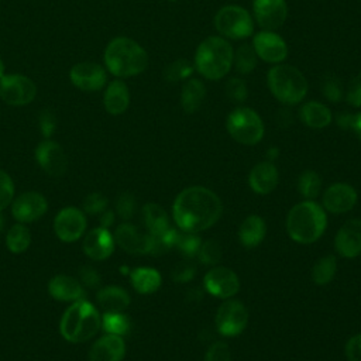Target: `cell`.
<instances>
[{
	"mask_svg": "<svg viewBox=\"0 0 361 361\" xmlns=\"http://www.w3.org/2000/svg\"><path fill=\"white\" fill-rule=\"evenodd\" d=\"M221 212L220 197L203 186L183 189L172 206L173 220L185 233H197L212 227L220 219Z\"/></svg>",
	"mask_w": 361,
	"mask_h": 361,
	"instance_id": "cell-1",
	"label": "cell"
},
{
	"mask_svg": "<svg viewBox=\"0 0 361 361\" xmlns=\"http://www.w3.org/2000/svg\"><path fill=\"white\" fill-rule=\"evenodd\" d=\"M104 65L116 78L135 76L147 69L148 54L137 41L116 37L104 49Z\"/></svg>",
	"mask_w": 361,
	"mask_h": 361,
	"instance_id": "cell-2",
	"label": "cell"
},
{
	"mask_svg": "<svg viewBox=\"0 0 361 361\" xmlns=\"http://www.w3.org/2000/svg\"><path fill=\"white\" fill-rule=\"evenodd\" d=\"M233 58L234 48L228 39L221 35H210L197 45L193 66L202 78L219 80L230 72Z\"/></svg>",
	"mask_w": 361,
	"mask_h": 361,
	"instance_id": "cell-3",
	"label": "cell"
},
{
	"mask_svg": "<svg viewBox=\"0 0 361 361\" xmlns=\"http://www.w3.org/2000/svg\"><path fill=\"white\" fill-rule=\"evenodd\" d=\"M102 329V314L86 299L76 300L63 312L59 322L61 336L69 343H85Z\"/></svg>",
	"mask_w": 361,
	"mask_h": 361,
	"instance_id": "cell-4",
	"label": "cell"
},
{
	"mask_svg": "<svg viewBox=\"0 0 361 361\" xmlns=\"http://www.w3.org/2000/svg\"><path fill=\"white\" fill-rule=\"evenodd\" d=\"M327 217L324 210L313 200L295 204L286 217V231L289 237L300 244H312L322 237L326 230Z\"/></svg>",
	"mask_w": 361,
	"mask_h": 361,
	"instance_id": "cell-5",
	"label": "cell"
},
{
	"mask_svg": "<svg viewBox=\"0 0 361 361\" xmlns=\"http://www.w3.org/2000/svg\"><path fill=\"white\" fill-rule=\"evenodd\" d=\"M267 85L272 96L285 106L300 103L307 94V79L293 65L276 63L267 73Z\"/></svg>",
	"mask_w": 361,
	"mask_h": 361,
	"instance_id": "cell-6",
	"label": "cell"
},
{
	"mask_svg": "<svg viewBox=\"0 0 361 361\" xmlns=\"http://www.w3.org/2000/svg\"><path fill=\"white\" fill-rule=\"evenodd\" d=\"M226 127L233 140L244 145L258 144L264 137V123L259 114L250 107H237L227 116Z\"/></svg>",
	"mask_w": 361,
	"mask_h": 361,
	"instance_id": "cell-7",
	"label": "cell"
},
{
	"mask_svg": "<svg viewBox=\"0 0 361 361\" xmlns=\"http://www.w3.org/2000/svg\"><path fill=\"white\" fill-rule=\"evenodd\" d=\"M214 27L226 39H245L254 32V17L241 6L227 4L216 13Z\"/></svg>",
	"mask_w": 361,
	"mask_h": 361,
	"instance_id": "cell-8",
	"label": "cell"
},
{
	"mask_svg": "<svg viewBox=\"0 0 361 361\" xmlns=\"http://www.w3.org/2000/svg\"><path fill=\"white\" fill-rule=\"evenodd\" d=\"M37 96L35 83L25 75L10 73L0 78V99L10 106L30 104Z\"/></svg>",
	"mask_w": 361,
	"mask_h": 361,
	"instance_id": "cell-9",
	"label": "cell"
},
{
	"mask_svg": "<svg viewBox=\"0 0 361 361\" xmlns=\"http://www.w3.org/2000/svg\"><path fill=\"white\" fill-rule=\"evenodd\" d=\"M248 310L245 305L235 299L223 302L216 313V329L227 337L238 336L247 326Z\"/></svg>",
	"mask_w": 361,
	"mask_h": 361,
	"instance_id": "cell-10",
	"label": "cell"
},
{
	"mask_svg": "<svg viewBox=\"0 0 361 361\" xmlns=\"http://www.w3.org/2000/svg\"><path fill=\"white\" fill-rule=\"evenodd\" d=\"M87 220L85 212L75 206L62 207L54 219L55 235L63 243L78 241L85 234Z\"/></svg>",
	"mask_w": 361,
	"mask_h": 361,
	"instance_id": "cell-11",
	"label": "cell"
},
{
	"mask_svg": "<svg viewBox=\"0 0 361 361\" xmlns=\"http://www.w3.org/2000/svg\"><path fill=\"white\" fill-rule=\"evenodd\" d=\"M69 79L82 92H97L107 83V72L97 62L83 61L71 68Z\"/></svg>",
	"mask_w": 361,
	"mask_h": 361,
	"instance_id": "cell-12",
	"label": "cell"
},
{
	"mask_svg": "<svg viewBox=\"0 0 361 361\" xmlns=\"http://www.w3.org/2000/svg\"><path fill=\"white\" fill-rule=\"evenodd\" d=\"M252 48L261 61L268 63H282L288 56L286 41L275 31L262 30L252 37Z\"/></svg>",
	"mask_w": 361,
	"mask_h": 361,
	"instance_id": "cell-13",
	"label": "cell"
},
{
	"mask_svg": "<svg viewBox=\"0 0 361 361\" xmlns=\"http://www.w3.org/2000/svg\"><path fill=\"white\" fill-rule=\"evenodd\" d=\"M35 159L41 169L49 176H63L68 169V157L63 148L51 138H44L35 148Z\"/></svg>",
	"mask_w": 361,
	"mask_h": 361,
	"instance_id": "cell-14",
	"label": "cell"
},
{
	"mask_svg": "<svg viewBox=\"0 0 361 361\" xmlns=\"http://www.w3.org/2000/svg\"><path fill=\"white\" fill-rule=\"evenodd\" d=\"M48 210V202L39 192H24L13 199L11 214L23 224L39 220Z\"/></svg>",
	"mask_w": 361,
	"mask_h": 361,
	"instance_id": "cell-15",
	"label": "cell"
},
{
	"mask_svg": "<svg viewBox=\"0 0 361 361\" xmlns=\"http://www.w3.org/2000/svg\"><path fill=\"white\" fill-rule=\"evenodd\" d=\"M252 17L262 30L275 31L288 18V4L285 0H254Z\"/></svg>",
	"mask_w": 361,
	"mask_h": 361,
	"instance_id": "cell-16",
	"label": "cell"
},
{
	"mask_svg": "<svg viewBox=\"0 0 361 361\" xmlns=\"http://www.w3.org/2000/svg\"><path fill=\"white\" fill-rule=\"evenodd\" d=\"M204 289L220 299H228L234 296L240 289V279L234 271L226 267H213L206 272Z\"/></svg>",
	"mask_w": 361,
	"mask_h": 361,
	"instance_id": "cell-17",
	"label": "cell"
},
{
	"mask_svg": "<svg viewBox=\"0 0 361 361\" xmlns=\"http://www.w3.org/2000/svg\"><path fill=\"white\" fill-rule=\"evenodd\" d=\"M116 244L130 254H149L152 248V235L149 233H141L138 227L131 223H121L117 226L114 234Z\"/></svg>",
	"mask_w": 361,
	"mask_h": 361,
	"instance_id": "cell-18",
	"label": "cell"
},
{
	"mask_svg": "<svg viewBox=\"0 0 361 361\" xmlns=\"http://www.w3.org/2000/svg\"><path fill=\"white\" fill-rule=\"evenodd\" d=\"M334 247L344 258H354L361 254V219H350L338 228Z\"/></svg>",
	"mask_w": 361,
	"mask_h": 361,
	"instance_id": "cell-19",
	"label": "cell"
},
{
	"mask_svg": "<svg viewBox=\"0 0 361 361\" xmlns=\"http://www.w3.org/2000/svg\"><path fill=\"white\" fill-rule=\"evenodd\" d=\"M357 203V190L348 183H333L323 193V206L327 212L341 214L350 212Z\"/></svg>",
	"mask_w": 361,
	"mask_h": 361,
	"instance_id": "cell-20",
	"label": "cell"
},
{
	"mask_svg": "<svg viewBox=\"0 0 361 361\" xmlns=\"http://www.w3.org/2000/svg\"><path fill=\"white\" fill-rule=\"evenodd\" d=\"M114 237L109 228L96 227L86 233L83 238V251L93 261H103L114 251Z\"/></svg>",
	"mask_w": 361,
	"mask_h": 361,
	"instance_id": "cell-21",
	"label": "cell"
},
{
	"mask_svg": "<svg viewBox=\"0 0 361 361\" xmlns=\"http://www.w3.org/2000/svg\"><path fill=\"white\" fill-rule=\"evenodd\" d=\"M48 293L55 300L66 303L85 299V288L80 281L65 274H58L49 279Z\"/></svg>",
	"mask_w": 361,
	"mask_h": 361,
	"instance_id": "cell-22",
	"label": "cell"
},
{
	"mask_svg": "<svg viewBox=\"0 0 361 361\" xmlns=\"http://www.w3.org/2000/svg\"><path fill=\"white\" fill-rule=\"evenodd\" d=\"M126 355V344L123 337L114 334H103L89 350V361H121Z\"/></svg>",
	"mask_w": 361,
	"mask_h": 361,
	"instance_id": "cell-23",
	"label": "cell"
},
{
	"mask_svg": "<svg viewBox=\"0 0 361 361\" xmlns=\"http://www.w3.org/2000/svg\"><path fill=\"white\" fill-rule=\"evenodd\" d=\"M278 169L271 161H264L257 164L248 176L250 188L259 195H267L272 192L278 185Z\"/></svg>",
	"mask_w": 361,
	"mask_h": 361,
	"instance_id": "cell-24",
	"label": "cell"
},
{
	"mask_svg": "<svg viewBox=\"0 0 361 361\" xmlns=\"http://www.w3.org/2000/svg\"><path fill=\"white\" fill-rule=\"evenodd\" d=\"M103 104L109 114L120 116L130 106V90L124 80L114 79L111 80L103 94Z\"/></svg>",
	"mask_w": 361,
	"mask_h": 361,
	"instance_id": "cell-25",
	"label": "cell"
},
{
	"mask_svg": "<svg viewBox=\"0 0 361 361\" xmlns=\"http://www.w3.org/2000/svg\"><path fill=\"white\" fill-rule=\"evenodd\" d=\"M299 118L306 127L319 130L327 127L331 123L333 114L324 103H320L317 100H309L300 106Z\"/></svg>",
	"mask_w": 361,
	"mask_h": 361,
	"instance_id": "cell-26",
	"label": "cell"
},
{
	"mask_svg": "<svg viewBox=\"0 0 361 361\" xmlns=\"http://www.w3.org/2000/svg\"><path fill=\"white\" fill-rule=\"evenodd\" d=\"M206 86L197 78H189L183 82L180 90V106L185 113L193 114L200 109L206 99Z\"/></svg>",
	"mask_w": 361,
	"mask_h": 361,
	"instance_id": "cell-27",
	"label": "cell"
},
{
	"mask_svg": "<svg viewBox=\"0 0 361 361\" xmlns=\"http://www.w3.org/2000/svg\"><path fill=\"white\" fill-rule=\"evenodd\" d=\"M96 298L103 312H124L130 305L128 292L118 285H109L100 288Z\"/></svg>",
	"mask_w": 361,
	"mask_h": 361,
	"instance_id": "cell-28",
	"label": "cell"
},
{
	"mask_svg": "<svg viewBox=\"0 0 361 361\" xmlns=\"http://www.w3.org/2000/svg\"><path fill=\"white\" fill-rule=\"evenodd\" d=\"M130 282L133 285V288L142 295L147 293H152L155 290H158V288L161 286V274L154 269V268H148V267H140V268H134L133 271H130Z\"/></svg>",
	"mask_w": 361,
	"mask_h": 361,
	"instance_id": "cell-29",
	"label": "cell"
},
{
	"mask_svg": "<svg viewBox=\"0 0 361 361\" xmlns=\"http://www.w3.org/2000/svg\"><path fill=\"white\" fill-rule=\"evenodd\" d=\"M265 231H267V226L262 217L257 214H251L240 226V230H238L240 243L248 248L257 247L264 240Z\"/></svg>",
	"mask_w": 361,
	"mask_h": 361,
	"instance_id": "cell-30",
	"label": "cell"
},
{
	"mask_svg": "<svg viewBox=\"0 0 361 361\" xmlns=\"http://www.w3.org/2000/svg\"><path fill=\"white\" fill-rule=\"evenodd\" d=\"M144 224L151 235H159L169 228V219L166 212L157 203H147L142 207Z\"/></svg>",
	"mask_w": 361,
	"mask_h": 361,
	"instance_id": "cell-31",
	"label": "cell"
},
{
	"mask_svg": "<svg viewBox=\"0 0 361 361\" xmlns=\"http://www.w3.org/2000/svg\"><path fill=\"white\" fill-rule=\"evenodd\" d=\"M31 244V233L23 223L13 224L6 234V247L13 254H21L27 251Z\"/></svg>",
	"mask_w": 361,
	"mask_h": 361,
	"instance_id": "cell-32",
	"label": "cell"
},
{
	"mask_svg": "<svg viewBox=\"0 0 361 361\" xmlns=\"http://www.w3.org/2000/svg\"><path fill=\"white\" fill-rule=\"evenodd\" d=\"M257 54L250 44H243L234 51L233 58V66L240 75H248L251 73L257 66Z\"/></svg>",
	"mask_w": 361,
	"mask_h": 361,
	"instance_id": "cell-33",
	"label": "cell"
},
{
	"mask_svg": "<svg viewBox=\"0 0 361 361\" xmlns=\"http://www.w3.org/2000/svg\"><path fill=\"white\" fill-rule=\"evenodd\" d=\"M130 319L123 312H103L102 329L114 336H126L130 331Z\"/></svg>",
	"mask_w": 361,
	"mask_h": 361,
	"instance_id": "cell-34",
	"label": "cell"
},
{
	"mask_svg": "<svg viewBox=\"0 0 361 361\" xmlns=\"http://www.w3.org/2000/svg\"><path fill=\"white\" fill-rule=\"evenodd\" d=\"M337 269V259L333 255H324L316 261V264L312 268V279L317 285H326L329 283Z\"/></svg>",
	"mask_w": 361,
	"mask_h": 361,
	"instance_id": "cell-35",
	"label": "cell"
},
{
	"mask_svg": "<svg viewBox=\"0 0 361 361\" xmlns=\"http://www.w3.org/2000/svg\"><path fill=\"white\" fill-rule=\"evenodd\" d=\"M320 189H322V178L319 176L317 172L307 169L299 176L298 190L303 197H306V200H313L314 197H317L320 193Z\"/></svg>",
	"mask_w": 361,
	"mask_h": 361,
	"instance_id": "cell-36",
	"label": "cell"
},
{
	"mask_svg": "<svg viewBox=\"0 0 361 361\" xmlns=\"http://www.w3.org/2000/svg\"><path fill=\"white\" fill-rule=\"evenodd\" d=\"M195 71L193 63H190L188 59H176L166 65L164 69V78L168 82H179V80H186L192 78V73Z\"/></svg>",
	"mask_w": 361,
	"mask_h": 361,
	"instance_id": "cell-37",
	"label": "cell"
},
{
	"mask_svg": "<svg viewBox=\"0 0 361 361\" xmlns=\"http://www.w3.org/2000/svg\"><path fill=\"white\" fill-rule=\"evenodd\" d=\"M224 92H226V96L228 100L234 102V103H243L247 100L248 97V87H247V83L238 78V76H234V78H230L227 82H226V86H224Z\"/></svg>",
	"mask_w": 361,
	"mask_h": 361,
	"instance_id": "cell-38",
	"label": "cell"
},
{
	"mask_svg": "<svg viewBox=\"0 0 361 361\" xmlns=\"http://www.w3.org/2000/svg\"><path fill=\"white\" fill-rule=\"evenodd\" d=\"M199 261L204 265H217L221 259V247L214 240H207L200 244L197 252Z\"/></svg>",
	"mask_w": 361,
	"mask_h": 361,
	"instance_id": "cell-39",
	"label": "cell"
},
{
	"mask_svg": "<svg viewBox=\"0 0 361 361\" xmlns=\"http://www.w3.org/2000/svg\"><path fill=\"white\" fill-rule=\"evenodd\" d=\"M322 93L329 102L338 103L344 96L340 79L334 75H327L322 82Z\"/></svg>",
	"mask_w": 361,
	"mask_h": 361,
	"instance_id": "cell-40",
	"label": "cell"
},
{
	"mask_svg": "<svg viewBox=\"0 0 361 361\" xmlns=\"http://www.w3.org/2000/svg\"><path fill=\"white\" fill-rule=\"evenodd\" d=\"M200 244H202V240L199 235H196V233H185V234H179L176 247L186 258H192L197 255Z\"/></svg>",
	"mask_w": 361,
	"mask_h": 361,
	"instance_id": "cell-41",
	"label": "cell"
},
{
	"mask_svg": "<svg viewBox=\"0 0 361 361\" xmlns=\"http://www.w3.org/2000/svg\"><path fill=\"white\" fill-rule=\"evenodd\" d=\"M14 199V182L11 176L0 169V212L11 204Z\"/></svg>",
	"mask_w": 361,
	"mask_h": 361,
	"instance_id": "cell-42",
	"label": "cell"
},
{
	"mask_svg": "<svg viewBox=\"0 0 361 361\" xmlns=\"http://www.w3.org/2000/svg\"><path fill=\"white\" fill-rule=\"evenodd\" d=\"M135 209H137V202H135V197L131 193L124 192L117 197L116 212L124 221L130 220L134 216Z\"/></svg>",
	"mask_w": 361,
	"mask_h": 361,
	"instance_id": "cell-43",
	"label": "cell"
},
{
	"mask_svg": "<svg viewBox=\"0 0 361 361\" xmlns=\"http://www.w3.org/2000/svg\"><path fill=\"white\" fill-rule=\"evenodd\" d=\"M107 197L99 192L89 193L83 200V212L87 214H100L107 209Z\"/></svg>",
	"mask_w": 361,
	"mask_h": 361,
	"instance_id": "cell-44",
	"label": "cell"
},
{
	"mask_svg": "<svg viewBox=\"0 0 361 361\" xmlns=\"http://www.w3.org/2000/svg\"><path fill=\"white\" fill-rule=\"evenodd\" d=\"M39 131L44 138H51L56 130V116L51 109H44L38 117Z\"/></svg>",
	"mask_w": 361,
	"mask_h": 361,
	"instance_id": "cell-45",
	"label": "cell"
},
{
	"mask_svg": "<svg viewBox=\"0 0 361 361\" xmlns=\"http://www.w3.org/2000/svg\"><path fill=\"white\" fill-rule=\"evenodd\" d=\"M204 361H231L230 347L224 341L213 343L206 351Z\"/></svg>",
	"mask_w": 361,
	"mask_h": 361,
	"instance_id": "cell-46",
	"label": "cell"
},
{
	"mask_svg": "<svg viewBox=\"0 0 361 361\" xmlns=\"http://www.w3.org/2000/svg\"><path fill=\"white\" fill-rule=\"evenodd\" d=\"M345 100L353 107H361V72L350 80L347 86Z\"/></svg>",
	"mask_w": 361,
	"mask_h": 361,
	"instance_id": "cell-47",
	"label": "cell"
},
{
	"mask_svg": "<svg viewBox=\"0 0 361 361\" xmlns=\"http://www.w3.org/2000/svg\"><path fill=\"white\" fill-rule=\"evenodd\" d=\"M79 281L86 288H99L100 285V275L97 271L89 265H85L79 269Z\"/></svg>",
	"mask_w": 361,
	"mask_h": 361,
	"instance_id": "cell-48",
	"label": "cell"
},
{
	"mask_svg": "<svg viewBox=\"0 0 361 361\" xmlns=\"http://www.w3.org/2000/svg\"><path fill=\"white\" fill-rule=\"evenodd\" d=\"M345 355L348 361H361V333L353 336L345 344Z\"/></svg>",
	"mask_w": 361,
	"mask_h": 361,
	"instance_id": "cell-49",
	"label": "cell"
},
{
	"mask_svg": "<svg viewBox=\"0 0 361 361\" xmlns=\"http://www.w3.org/2000/svg\"><path fill=\"white\" fill-rule=\"evenodd\" d=\"M193 275H195V267L188 262L178 264L172 271V278L173 281H178V282H188L193 278Z\"/></svg>",
	"mask_w": 361,
	"mask_h": 361,
	"instance_id": "cell-50",
	"label": "cell"
},
{
	"mask_svg": "<svg viewBox=\"0 0 361 361\" xmlns=\"http://www.w3.org/2000/svg\"><path fill=\"white\" fill-rule=\"evenodd\" d=\"M114 223V213L113 210L106 209L103 213L99 214V226L104 228H110V226Z\"/></svg>",
	"mask_w": 361,
	"mask_h": 361,
	"instance_id": "cell-51",
	"label": "cell"
},
{
	"mask_svg": "<svg viewBox=\"0 0 361 361\" xmlns=\"http://www.w3.org/2000/svg\"><path fill=\"white\" fill-rule=\"evenodd\" d=\"M353 120H354V114H350L348 111L340 113V114L337 116V124H338L341 128H350V130H351Z\"/></svg>",
	"mask_w": 361,
	"mask_h": 361,
	"instance_id": "cell-52",
	"label": "cell"
},
{
	"mask_svg": "<svg viewBox=\"0 0 361 361\" xmlns=\"http://www.w3.org/2000/svg\"><path fill=\"white\" fill-rule=\"evenodd\" d=\"M351 130L355 133V135L358 137V140L361 141V111L354 114V120H353V126Z\"/></svg>",
	"mask_w": 361,
	"mask_h": 361,
	"instance_id": "cell-53",
	"label": "cell"
},
{
	"mask_svg": "<svg viewBox=\"0 0 361 361\" xmlns=\"http://www.w3.org/2000/svg\"><path fill=\"white\" fill-rule=\"evenodd\" d=\"M4 69H6V68H4V62H3L1 58H0V78L4 75Z\"/></svg>",
	"mask_w": 361,
	"mask_h": 361,
	"instance_id": "cell-54",
	"label": "cell"
},
{
	"mask_svg": "<svg viewBox=\"0 0 361 361\" xmlns=\"http://www.w3.org/2000/svg\"><path fill=\"white\" fill-rule=\"evenodd\" d=\"M3 226H4V219H3V216H1V213H0V231L3 230Z\"/></svg>",
	"mask_w": 361,
	"mask_h": 361,
	"instance_id": "cell-55",
	"label": "cell"
},
{
	"mask_svg": "<svg viewBox=\"0 0 361 361\" xmlns=\"http://www.w3.org/2000/svg\"><path fill=\"white\" fill-rule=\"evenodd\" d=\"M168 1H178V0H168Z\"/></svg>",
	"mask_w": 361,
	"mask_h": 361,
	"instance_id": "cell-56",
	"label": "cell"
}]
</instances>
